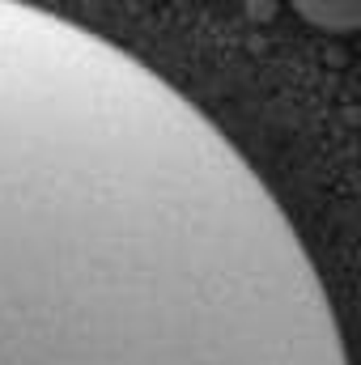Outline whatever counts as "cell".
<instances>
[{
    "label": "cell",
    "instance_id": "obj_1",
    "mask_svg": "<svg viewBox=\"0 0 361 365\" xmlns=\"http://www.w3.org/2000/svg\"><path fill=\"white\" fill-rule=\"evenodd\" d=\"M0 365H349L251 162L30 0H0Z\"/></svg>",
    "mask_w": 361,
    "mask_h": 365
},
{
    "label": "cell",
    "instance_id": "obj_2",
    "mask_svg": "<svg viewBox=\"0 0 361 365\" xmlns=\"http://www.w3.org/2000/svg\"><path fill=\"white\" fill-rule=\"evenodd\" d=\"M289 4L298 9V17H306L319 30H332V34L361 30V0H289Z\"/></svg>",
    "mask_w": 361,
    "mask_h": 365
}]
</instances>
